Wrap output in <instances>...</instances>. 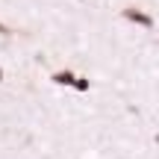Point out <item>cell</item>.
<instances>
[{
	"instance_id": "obj_1",
	"label": "cell",
	"mask_w": 159,
	"mask_h": 159,
	"mask_svg": "<svg viewBox=\"0 0 159 159\" xmlns=\"http://www.w3.org/2000/svg\"><path fill=\"white\" fill-rule=\"evenodd\" d=\"M121 15L127 18V21H133V24H142V27H153V18L148 15V12H142V9H136V6H130V9H124Z\"/></svg>"
},
{
	"instance_id": "obj_2",
	"label": "cell",
	"mask_w": 159,
	"mask_h": 159,
	"mask_svg": "<svg viewBox=\"0 0 159 159\" xmlns=\"http://www.w3.org/2000/svg\"><path fill=\"white\" fill-rule=\"evenodd\" d=\"M50 80H53L56 85H74V83H77V74H71V71H56Z\"/></svg>"
},
{
	"instance_id": "obj_3",
	"label": "cell",
	"mask_w": 159,
	"mask_h": 159,
	"mask_svg": "<svg viewBox=\"0 0 159 159\" xmlns=\"http://www.w3.org/2000/svg\"><path fill=\"white\" fill-rule=\"evenodd\" d=\"M74 89H77V91H89V89H91V83H89V80H85V77H77Z\"/></svg>"
},
{
	"instance_id": "obj_4",
	"label": "cell",
	"mask_w": 159,
	"mask_h": 159,
	"mask_svg": "<svg viewBox=\"0 0 159 159\" xmlns=\"http://www.w3.org/2000/svg\"><path fill=\"white\" fill-rule=\"evenodd\" d=\"M0 35H9V27H3V24H0Z\"/></svg>"
},
{
	"instance_id": "obj_5",
	"label": "cell",
	"mask_w": 159,
	"mask_h": 159,
	"mask_svg": "<svg viewBox=\"0 0 159 159\" xmlns=\"http://www.w3.org/2000/svg\"><path fill=\"white\" fill-rule=\"evenodd\" d=\"M0 83H3V71H0Z\"/></svg>"
},
{
	"instance_id": "obj_6",
	"label": "cell",
	"mask_w": 159,
	"mask_h": 159,
	"mask_svg": "<svg viewBox=\"0 0 159 159\" xmlns=\"http://www.w3.org/2000/svg\"><path fill=\"white\" fill-rule=\"evenodd\" d=\"M156 142H159V136H156Z\"/></svg>"
}]
</instances>
